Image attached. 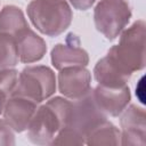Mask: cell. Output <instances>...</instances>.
<instances>
[{
	"instance_id": "7a4b0ae2",
	"label": "cell",
	"mask_w": 146,
	"mask_h": 146,
	"mask_svg": "<svg viewBox=\"0 0 146 146\" xmlns=\"http://www.w3.org/2000/svg\"><path fill=\"white\" fill-rule=\"evenodd\" d=\"M26 11L34 27L51 38L66 31L73 18L72 9L65 0H32Z\"/></svg>"
},
{
	"instance_id": "7c38bea8",
	"label": "cell",
	"mask_w": 146,
	"mask_h": 146,
	"mask_svg": "<svg viewBox=\"0 0 146 146\" xmlns=\"http://www.w3.org/2000/svg\"><path fill=\"white\" fill-rule=\"evenodd\" d=\"M19 62L32 64L43 58L47 51L46 41L33 30L26 27L15 35Z\"/></svg>"
},
{
	"instance_id": "ac0fdd59",
	"label": "cell",
	"mask_w": 146,
	"mask_h": 146,
	"mask_svg": "<svg viewBox=\"0 0 146 146\" xmlns=\"http://www.w3.org/2000/svg\"><path fill=\"white\" fill-rule=\"evenodd\" d=\"M18 81V72L15 68H0V92L10 96Z\"/></svg>"
},
{
	"instance_id": "8fae6325",
	"label": "cell",
	"mask_w": 146,
	"mask_h": 146,
	"mask_svg": "<svg viewBox=\"0 0 146 146\" xmlns=\"http://www.w3.org/2000/svg\"><path fill=\"white\" fill-rule=\"evenodd\" d=\"M132 73L122 66L117 59L107 51L106 56L100 58L94 67V76L98 84L105 87L127 86Z\"/></svg>"
},
{
	"instance_id": "9a60e30c",
	"label": "cell",
	"mask_w": 146,
	"mask_h": 146,
	"mask_svg": "<svg viewBox=\"0 0 146 146\" xmlns=\"http://www.w3.org/2000/svg\"><path fill=\"white\" fill-rule=\"evenodd\" d=\"M86 144L92 146L121 145V131L110 121H104L86 136Z\"/></svg>"
},
{
	"instance_id": "4fadbf2b",
	"label": "cell",
	"mask_w": 146,
	"mask_h": 146,
	"mask_svg": "<svg viewBox=\"0 0 146 146\" xmlns=\"http://www.w3.org/2000/svg\"><path fill=\"white\" fill-rule=\"evenodd\" d=\"M52 66L60 71L70 66H87L89 64L88 52L79 46V39L70 43H57L50 52Z\"/></svg>"
},
{
	"instance_id": "30bf717a",
	"label": "cell",
	"mask_w": 146,
	"mask_h": 146,
	"mask_svg": "<svg viewBox=\"0 0 146 146\" xmlns=\"http://www.w3.org/2000/svg\"><path fill=\"white\" fill-rule=\"evenodd\" d=\"M94 97L98 106L106 115L119 116L131 100L130 88L122 87H105L97 84L92 89Z\"/></svg>"
},
{
	"instance_id": "52a82bcc",
	"label": "cell",
	"mask_w": 146,
	"mask_h": 146,
	"mask_svg": "<svg viewBox=\"0 0 146 146\" xmlns=\"http://www.w3.org/2000/svg\"><path fill=\"white\" fill-rule=\"evenodd\" d=\"M121 145L145 146L146 144V113L137 105L127 106L120 114Z\"/></svg>"
},
{
	"instance_id": "9c48e42d",
	"label": "cell",
	"mask_w": 146,
	"mask_h": 146,
	"mask_svg": "<svg viewBox=\"0 0 146 146\" xmlns=\"http://www.w3.org/2000/svg\"><path fill=\"white\" fill-rule=\"evenodd\" d=\"M38 108V103L22 97L9 96L5 103L2 117L14 132H23L27 127Z\"/></svg>"
},
{
	"instance_id": "d6986e66",
	"label": "cell",
	"mask_w": 146,
	"mask_h": 146,
	"mask_svg": "<svg viewBox=\"0 0 146 146\" xmlns=\"http://www.w3.org/2000/svg\"><path fill=\"white\" fill-rule=\"evenodd\" d=\"M7 98H8V96H6L5 94L0 92V116L2 115L5 103H6ZM0 145H3V146L15 145L14 130L5 122L3 117L2 119L0 117Z\"/></svg>"
},
{
	"instance_id": "3957f363",
	"label": "cell",
	"mask_w": 146,
	"mask_h": 146,
	"mask_svg": "<svg viewBox=\"0 0 146 146\" xmlns=\"http://www.w3.org/2000/svg\"><path fill=\"white\" fill-rule=\"evenodd\" d=\"M145 22L138 19L120 34L119 43L108 52L131 73L145 67Z\"/></svg>"
},
{
	"instance_id": "6da1fadb",
	"label": "cell",
	"mask_w": 146,
	"mask_h": 146,
	"mask_svg": "<svg viewBox=\"0 0 146 146\" xmlns=\"http://www.w3.org/2000/svg\"><path fill=\"white\" fill-rule=\"evenodd\" d=\"M71 106L72 100L60 96L38 106L27 127L29 139L36 145H51L57 132L67 124Z\"/></svg>"
},
{
	"instance_id": "277c9868",
	"label": "cell",
	"mask_w": 146,
	"mask_h": 146,
	"mask_svg": "<svg viewBox=\"0 0 146 146\" xmlns=\"http://www.w3.org/2000/svg\"><path fill=\"white\" fill-rule=\"evenodd\" d=\"M56 87V75L50 67L46 65H32L22 70L11 95L22 96L40 104L55 94Z\"/></svg>"
},
{
	"instance_id": "ffe728a7",
	"label": "cell",
	"mask_w": 146,
	"mask_h": 146,
	"mask_svg": "<svg viewBox=\"0 0 146 146\" xmlns=\"http://www.w3.org/2000/svg\"><path fill=\"white\" fill-rule=\"evenodd\" d=\"M95 2L96 0H70V3L78 10H87Z\"/></svg>"
},
{
	"instance_id": "2e32d148",
	"label": "cell",
	"mask_w": 146,
	"mask_h": 146,
	"mask_svg": "<svg viewBox=\"0 0 146 146\" xmlns=\"http://www.w3.org/2000/svg\"><path fill=\"white\" fill-rule=\"evenodd\" d=\"M19 62L15 36L0 33V68H14Z\"/></svg>"
},
{
	"instance_id": "e0dca14e",
	"label": "cell",
	"mask_w": 146,
	"mask_h": 146,
	"mask_svg": "<svg viewBox=\"0 0 146 146\" xmlns=\"http://www.w3.org/2000/svg\"><path fill=\"white\" fill-rule=\"evenodd\" d=\"M86 138L73 128L65 125L62 128L51 141V145H83Z\"/></svg>"
},
{
	"instance_id": "ba28073f",
	"label": "cell",
	"mask_w": 146,
	"mask_h": 146,
	"mask_svg": "<svg viewBox=\"0 0 146 146\" xmlns=\"http://www.w3.org/2000/svg\"><path fill=\"white\" fill-rule=\"evenodd\" d=\"M59 92L67 99L74 100L91 89V73L86 66H70L62 68L57 76Z\"/></svg>"
},
{
	"instance_id": "5b68a950",
	"label": "cell",
	"mask_w": 146,
	"mask_h": 146,
	"mask_svg": "<svg viewBox=\"0 0 146 146\" xmlns=\"http://www.w3.org/2000/svg\"><path fill=\"white\" fill-rule=\"evenodd\" d=\"M131 8L127 0H99L94 9V22L98 32L113 41L127 27Z\"/></svg>"
},
{
	"instance_id": "5bb4252c",
	"label": "cell",
	"mask_w": 146,
	"mask_h": 146,
	"mask_svg": "<svg viewBox=\"0 0 146 146\" xmlns=\"http://www.w3.org/2000/svg\"><path fill=\"white\" fill-rule=\"evenodd\" d=\"M26 27L30 26L19 7L7 5L0 10V33H7L15 36Z\"/></svg>"
},
{
	"instance_id": "8992f818",
	"label": "cell",
	"mask_w": 146,
	"mask_h": 146,
	"mask_svg": "<svg viewBox=\"0 0 146 146\" xmlns=\"http://www.w3.org/2000/svg\"><path fill=\"white\" fill-rule=\"evenodd\" d=\"M106 120L107 115L96 103L92 89H90L82 97L72 100L70 117L66 125L73 128L86 138L94 128Z\"/></svg>"
}]
</instances>
